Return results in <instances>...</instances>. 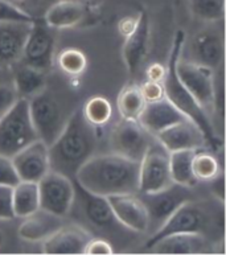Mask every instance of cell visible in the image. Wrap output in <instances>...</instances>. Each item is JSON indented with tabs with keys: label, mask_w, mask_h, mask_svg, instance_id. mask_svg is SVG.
I'll use <instances>...</instances> for the list:
<instances>
[{
	"label": "cell",
	"mask_w": 226,
	"mask_h": 255,
	"mask_svg": "<svg viewBox=\"0 0 226 255\" xmlns=\"http://www.w3.org/2000/svg\"><path fill=\"white\" fill-rule=\"evenodd\" d=\"M74 181L85 191L110 197L138 193L139 163L116 153H96L77 171Z\"/></svg>",
	"instance_id": "cell-1"
},
{
	"label": "cell",
	"mask_w": 226,
	"mask_h": 255,
	"mask_svg": "<svg viewBox=\"0 0 226 255\" xmlns=\"http://www.w3.org/2000/svg\"><path fill=\"white\" fill-rule=\"evenodd\" d=\"M97 128L100 127L86 122L81 110L69 117L61 133L49 145L50 171L60 172L73 180L77 171L96 155Z\"/></svg>",
	"instance_id": "cell-2"
},
{
	"label": "cell",
	"mask_w": 226,
	"mask_h": 255,
	"mask_svg": "<svg viewBox=\"0 0 226 255\" xmlns=\"http://www.w3.org/2000/svg\"><path fill=\"white\" fill-rule=\"evenodd\" d=\"M184 42L185 33L183 31H179L173 38L172 50H171L168 65H167V73H165L164 81H163L164 97L180 111L181 114H184L189 121L197 125V127L203 131L208 147L213 151H217L220 145L223 144V139L216 133L211 118L208 117L205 110L192 97L191 93L184 88V85L181 84V81L179 80V76H177L176 64L181 56V49L184 46Z\"/></svg>",
	"instance_id": "cell-3"
},
{
	"label": "cell",
	"mask_w": 226,
	"mask_h": 255,
	"mask_svg": "<svg viewBox=\"0 0 226 255\" xmlns=\"http://www.w3.org/2000/svg\"><path fill=\"white\" fill-rule=\"evenodd\" d=\"M37 139L29 114L28 99L20 98L0 117V155L12 157Z\"/></svg>",
	"instance_id": "cell-4"
},
{
	"label": "cell",
	"mask_w": 226,
	"mask_h": 255,
	"mask_svg": "<svg viewBox=\"0 0 226 255\" xmlns=\"http://www.w3.org/2000/svg\"><path fill=\"white\" fill-rule=\"evenodd\" d=\"M212 224V218L209 212L204 209V206L195 200L187 201L185 204L176 209L169 216L160 228L152 233V236L146 241L144 249L150 250L151 246L156 244L157 241L163 240L165 237L180 233L188 234H203L205 236V230H208Z\"/></svg>",
	"instance_id": "cell-5"
},
{
	"label": "cell",
	"mask_w": 226,
	"mask_h": 255,
	"mask_svg": "<svg viewBox=\"0 0 226 255\" xmlns=\"http://www.w3.org/2000/svg\"><path fill=\"white\" fill-rule=\"evenodd\" d=\"M28 103L32 123L38 139L49 147L61 133L68 118L64 117L56 98L46 89L28 99Z\"/></svg>",
	"instance_id": "cell-6"
},
{
	"label": "cell",
	"mask_w": 226,
	"mask_h": 255,
	"mask_svg": "<svg viewBox=\"0 0 226 255\" xmlns=\"http://www.w3.org/2000/svg\"><path fill=\"white\" fill-rule=\"evenodd\" d=\"M74 189H76L74 200L78 201V212L82 220L88 222L90 228L104 234L109 236L112 234L113 237L118 236L120 230H127L115 218L108 198L85 191L76 181H74Z\"/></svg>",
	"instance_id": "cell-7"
},
{
	"label": "cell",
	"mask_w": 226,
	"mask_h": 255,
	"mask_svg": "<svg viewBox=\"0 0 226 255\" xmlns=\"http://www.w3.org/2000/svg\"><path fill=\"white\" fill-rule=\"evenodd\" d=\"M171 153L156 140L148 147L144 156L139 161V192L152 193L161 191L173 184L171 177Z\"/></svg>",
	"instance_id": "cell-8"
},
{
	"label": "cell",
	"mask_w": 226,
	"mask_h": 255,
	"mask_svg": "<svg viewBox=\"0 0 226 255\" xmlns=\"http://www.w3.org/2000/svg\"><path fill=\"white\" fill-rule=\"evenodd\" d=\"M153 140L155 136L139 121L120 119L112 131L109 144L113 153L139 163Z\"/></svg>",
	"instance_id": "cell-9"
},
{
	"label": "cell",
	"mask_w": 226,
	"mask_h": 255,
	"mask_svg": "<svg viewBox=\"0 0 226 255\" xmlns=\"http://www.w3.org/2000/svg\"><path fill=\"white\" fill-rule=\"evenodd\" d=\"M40 208L50 213L66 217L72 212L76 189L74 181L60 172L49 171L37 183Z\"/></svg>",
	"instance_id": "cell-10"
},
{
	"label": "cell",
	"mask_w": 226,
	"mask_h": 255,
	"mask_svg": "<svg viewBox=\"0 0 226 255\" xmlns=\"http://www.w3.org/2000/svg\"><path fill=\"white\" fill-rule=\"evenodd\" d=\"M138 194L148 212V218H150L148 230L153 228V232L160 228L163 222L183 204L193 200L192 188L175 183L161 191Z\"/></svg>",
	"instance_id": "cell-11"
},
{
	"label": "cell",
	"mask_w": 226,
	"mask_h": 255,
	"mask_svg": "<svg viewBox=\"0 0 226 255\" xmlns=\"http://www.w3.org/2000/svg\"><path fill=\"white\" fill-rule=\"evenodd\" d=\"M176 72L181 84L184 85V88L191 93L192 97L211 118L212 102L215 94V70L181 58L180 56L177 60Z\"/></svg>",
	"instance_id": "cell-12"
},
{
	"label": "cell",
	"mask_w": 226,
	"mask_h": 255,
	"mask_svg": "<svg viewBox=\"0 0 226 255\" xmlns=\"http://www.w3.org/2000/svg\"><path fill=\"white\" fill-rule=\"evenodd\" d=\"M54 50L56 34L53 28H50L45 21L33 20L20 61L48 72L53 66Z\"/></svg>",
	"instance_id": "cell-13"
},
{
	"label": "cell",
	"mask_w": 226,
	"mask_h": 255,
	"mask_svg": "<svg viewBox=\"0 0 226 255\" xmlns=\"http://www.w3.org/2000/svg\"><path fill=\"white\" fill-rule=\"evenodd\" d=\"M11 159L20 181L38 183L50 171L49 147L40 139L20 149Z\"/></svg>",
	"instance_id": "cell-14"
},
{
	"label": "cell",
	"mask_w": 226,
	"mask_h": 255,
	"mask_svg": "<svg viewBox=\"0 0 226 255\" xmlns=\"http://www.w3.org/2000/svg\"><path fill=\"white\" fill-rule=\"evenodd\" d=\"M189 53L191 57L185 60L211 68L212 70L224 66L225 42L223 32L212 27L199 31L192 37Z\"/></svg>",
	"instance_id": "cell-15"
},
{
	"label": "cell",
	"mask_w": 226,
	"mask_h": 255,
	"mask_svg": "<svg viewBox=\"0 0 226 255\" xmlns=\"http://www.w3.org/2000/svg\"><path fill=\"white\" fill-rule=\"evenodd\" d=\"M108 198L113 213L120 225L132 233L148 232L150 218L138 193L115 194Z\"/></svg>",
	"instance_id": "cell-16"
},
{
	"label": "cell",
	"mask_w": 226,
	"mask_h": 255,
	"mask_svg": "<svg viewBox=\"0 0 226 255\" xmlns=\"http://www.w3.org/2000/svg\"><path fill=\"white\" fill-rule=\"evenodd\" d=\"M155 137L169 153L185 149L208 148L203 131L189 119L163 129Z\"/></svg>",
	"instance_id": "cell-17"
},
{
	"label": "cell",
	"mask_w": 226,
	"mask_h": 255,
	"mask_svg": "<svg viewBox=\"0 0 226 255\" xmlns=\"http://www.w3.org/2000/svg\"><path fill=\"white\" fill-rule=\"evenodd\" d=\"M92 237L90 232L80 225H64L53 236L41 242L42 252L50 255L84 254Z\"/></svg>",
	"instance_id": "cell-18"
},
{
	"label": "cell",
	"mask_w": 226,
	"mask_h": 255,
	"mask_svg": "<svg viewBox=\"0 0 226 255\" xmlns=\"http://www.w3.org/2000/svg\"><path fill=\"white\" fill-rule=\"evenodd\" d=\"M32 21L0 23V65H12L20 61Z\"/></svg>",
	"instance_id": "cell-19"
},
{
	"label": "cell",
	"mask_w": 226,
	"mask_h": 255,
	"mask_svg": "<svg viewBox=\"0 0 226 255\" xmlns=\"http://www.w3.org/2000/svg\"><path fill=\"white\" fill-rule=\"evenodd\" d=\"M150 37V21L146 13L143 12L138 16V24L134 31L126 36L122 50L123 60L131 76H135L138 73L140 65L148 53Z\"/></svg>",
	"instance_id": "cell-20"
},
{
	"label": "cell",
	"mask_w": 226,
	"mask_h": 255,
	"mask_svg": "<svg viewBox=\"0 0 226 255\" xmlns=\"http://www.w3.org/2000/svg\"><path fill=\"white\" fill-rule=\"evenodd\" d=\"M185 119L188 118L184 114H181L168 99L163 98L155 102L146 103V107L143 109L138 121L148 132L156 136L163 129Z\"/></svg>",
	"instance_id": "cell-21"
},
{
	"label": "cell",
	"mask_w": 226,
	"mask_h": 255,
	"mask_svg": "<svg viewBox=\"0 0 226 255\" xmlns=\"http://www.w3.org/2000/svg\"><path fill=\"white\" fill-rule=\"evenodd\" d=\"M64 225V217L40 208L23 218L17 233L20 238L27 242H44Z\"/></svg>",
	"instance_id": "cell-22"
},
{
	"label": "cell",
	"mask_w": 226,
	"mask_h": 255,
	"mask_svg": "<svg viewBox=\"0 0 226 255\" xmlns=\"http://www.w3.org/2000/svg\"><path fill=\"white\" fill-rule=\"evenodd\" d=\"M156 254H201L208 250V240L203 234H172L151 246Z\"/></svg>",
	"instance_id": "cell-23"
},
{
	"label": "cell",
	"mask_w": 226,
	"mask_h": 255,
	"mask_svg": "<svg viewBox=\"0 0 226 255\" xmlns=\"http://www.w3.org/2000/svg\"><path fill=\"white\" fill-rule=\"evenodd\" d=\"M85 15V4L78 0H61L48 8L44 21L53 29H65L78 25Z\"/></svg>",
	"instance_id": "cell-24"
},
{
	"label": "cell",
	"mask_w": 226,
	"mask_h": 255,
	"mask_svg": "<svg viewBox=\"0 0 226 255\" xmlns=\"http://www.w3.org/2000/svg\"><path fill=\"white\" fill-rule=\"evenodd\" d=\"M13 86L19 98L31 99L46 89V72L20 64L13 74Z\"/></svg>",
	"instance_id": "cell-25"
},
{
	"label": "cell",
	"mask_w": 226,
	"mask_h": 255,
	"mask_svg": "<svg viewBox=\"0 0 226 255\" xmlns=\"http://www.w3.org/2000/svg\"><path fill=\"white\" fill-rule=\"evenodd\" d=\"M13 212L15 217L24 218L40 209V196L37 183L19 181L13 187Z\"/></svg>",
	"instance_id": "cell-26"
},
{
	"label": "cell",
	"mask_w": 226,
	"mask_h": 255,
	"mask_svg": "<svg viewBox=\"0 0 226 255\" xmlns=\"http://www.w3.org/2000/svg\"><path fill=\"white\" fill-rule=\"evenodd\" d=\"M196 149H185L171 152L169 164H171V177L175 184L195 188L199 181L196 180L192 169V160Z\"/></svg>",
	"instance_id": "cell-27"
},
{
	"label": "cell",
	"mask_w": 226,
	"mask_h": 255,
	"mask_svg": "<svg viewBox=\"0 0 226 255\" xmlns=\"http://www.w3.org/2000/svg\"><path fill=\"white\" fill-rule=\"evenodd\" d=\"M192 169L199 183H209L224 172L223 164L220 163L217 155L208 148L196 149L192 160Z\"/></svg>",
	"instance_id": "cell-28"
},
{
	"label": "cell",
	"mask_w": 226,
	"mask_h": 255,
	"mask_svg": "<svg viewBox=\"0 0 226 255\" xmlns=\"http://www.w3.org/2000/svg\"><path fill=\"white\" fill-rule=\"evenodd\" d=\"M146 101L143 98L139 86L134 84L126 85L120 90L116 99V107L120 115V119L138 121L143 109L146 107Z\"/></svg>",
	"instance_id": "cell-29"
},
{
	"label": "cell",
	"mask_w": 226,
	"mask_h": 255,
	"mask_svg": "<svg viewBox=\"0 0 226 255\" xmlns=\"http://www.w3.org/2000/svg\"><path fill=\"white\" fill-rule=\"evenodd\" d=\"M86 122L94 127H102L110 121L113 115L112 103L105 97L96 96L88 99L81 110Z\"/></svg>",
	"instance_id": "cell-30"
},
{
	"label": "cell",
	"mask_w": 226,
	"mask_h": 255,
	"mask_svg": "<svg viewBox=\"0 0 226 255\" xmlns=\"http://www.w3.org/2000/svg\"><path fill=\"white\" fill-rule=\"evenodd\" d=\"M192 15L204 23H217L225 15V0H189Z\"/></svg>",
	"instance_id": "cell-31"
},
{
	"label": "cell",
	"mask_w": 226,
	"mask_h": 255,
	"mask_svg": "<svg viewBox=\"0 0 226 255\" xmlns=\"http://www.w3.org/2000/svg\"><path fill=\"white\" fill-rule=\"evenodd\" d=\"M58 66L65 74L69 76H80L85 72L88 66V60L84 52L77 48H68L58 54Z\"/></svg>",
	"instance_id": "cell-32"
},
{
	"label": "cell",
	"mask_w": 226,
	"mask_h": 255,
	"mask_svg": "<svg viewBox=\"0 0 226 255\" xmlns=\"http://www.w3.org/2000/svg\"><path fill=\"white\" fill-rule=\"evenodd\" d=\"M32 17L28 12L15 5L8 0H0V23L3 21H32Z\"/></svg>",
	"instance_id": "cell-33"
},
{
	"label": "cell",
	"mask_w": 226,
	"mask_h": 255,
	"mask_svg": "<svg viewBox=\"0 0 226 255\" xmlns=\"http://www.w3.org/2000/svg\"><path fill=\"white\" fill-rule=\"evenodd\" d=\"M13 187L0 185V221H11L15 217L13 212Z\"/></svg>",
	"instance_id": "cell-34"
},
{
	"label": "cell",
	"mask_w": 226,
	"mask_h": 255,
	"mask_svg": "<svg viewBox=\"0 0 226 255\" xmlns=\"http://www.w3.org/2000/svg\"><path fill=\"white\" fill-rule=\"evenodd\" d=\"M19 181V176L16 173L11 157L0 155V185L15 187Z\"/></svg>",
	"instance_id": "cell-35"
},
{
	"label": "cell",
	"mask_w": 226,
	"mask_h": 255,
	"mask_svg": "<svg viewBox=\"0 0 226 255\" xmlns=\"http://www.w3.org/2000/svg\"><path fill=\"white\" fill-rule=\"evenodd\" d=\"M139 90H140L143 98H144L147 103L165 98L163 82H155V81L146 80L139 86Z\"/></svg>",
	"instance_id": "cell-36"
},
{
	"label": "cell",
	"mask_w": 226,
	"mask_h": 255,
	"mask_svg": "<svg viewBox=\"0 0 226 255\" xmlns=\"http://www.w3.org/2000/svg\"><path fill=\"white\" fill-rule=\"evenodd\" d=\"M84 254H114V248H113L112 242L109 240H106V238H104V237H92V238L89 240L86 248H85Z\"/></svg>",
	"instance_id": "cell-37"
},
{
	"label": "cell",
	"mask_w": 226,
	"mask_h": 255,
	"mask_svg": "<svg viewBox=\"0 0 226 255\" xmlns=\"http://www.w3.org/2000/svg\"><path fill=\"white\" fill-rule=\"evenodd\" d=\"M19 99L13 84H0V117L5 114Z\"/></svg>",
	"instance_id": "cell-38"
},
{
	"label": "cell",
	"mask_w": 226,
	"mask_h": 255,
	"mask_svg": "<svg viewBox=\"0 0 226 255\" xmlns=\"http://www.w3.org/2000/svg\"><path fill=\"white\" fill-rule=\"evenodd\" d=\"M209 189L215 196L216 201L224 204L225 200V180H224V172H221L217 177L209 181Z\"/></svg>",
	"instance_id": "cell-39"
},
{
	"label": "cell",
	"mask_w": 226,
	"mask_h": 255,
	"mask_svg": "<svg viewBox=\"0 0 226 255\" xmlns=\"http://www.w3.org/2000/svg\"><path fill=\"white\" fill-rule=\"evenodd\" d=\"M167 68L160 64H152L147 69V80L155 81V82H163L164 81Z\"/></svg>",
	"instance_id": "cell-40"
},
{
	"label": "cell",
	"mask_w": 226,
	"mask_h": 255,
	"mask_svg": "<svg viewBox=\"0 0 226 255\" xmlns=\"http://www.w3.org/2000/svg\"><path fill=\"white\" fill-rule=\"evenodd\" d=\"M136 24H138V17H124V19L120 20V23H119V32L123 34V36H128L131 32L134 31L135 27H136Z\"/></svg>",
	"instance_id": "cell-41"
},
{
	"label": "cell",
	"mask_w": 226,
	"mask_h": 255,
	"mask_svg": "<svg viewBox=\"0 0 226 255\" xmlns=\"http://www.w3.org/2000/svg\"><path fill=\"white\" fill-rule=\"evenodd\" d=\"M78 1L82 4H89V3H94V1H97V0H78Z\"/></svg>",
	"instance_id": "cell-42"
},
{
	"label": "cell",
	"mask_w": 226,
	"mask_h": 255,
	"mask_svg": "<svg viewBox=\"0 0 226 255\" xmlns=\"http://www.w3.org/2000/svg\"><path fill=\"white\" fill-rule=\"evenodd\" d=\"M3 244H4V234H3V232L0 230V246H1Z\"/></svg>",
	"instance_id": "cell-43"
}]
</instances>
